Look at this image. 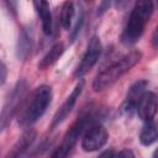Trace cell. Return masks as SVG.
I'll list each match as a JSON object with an SVG mask.
<instances>
[{"label": "cell", "mask_w": 158, "mask_h": 158, "mask_svg": "<svg viewBox=\"0 0 158 158\" xmlns=\"http://www.w3.org/2000/svg\"><path fill=\"white\" fill-rule=\"evenodd\" d=\"M115 158H136V157L132 153V151H130V149H122V151L118 152V154Z\"/></svg>", "instance_id": "ac0fdd59"}, {"label": "cell", "mask_w": 158, "mask_h": 158, "mask_svg": "<svg viewBox=\"0 0 158 158\" xmlns=\"http://www.w3.org/2000/svg\"><path fill=\"white\" fill-rule=\"evenodd\" d=\"M147 85H148V83L146 80H138L128 89L127 96H126V99L122 104V107H121L125 114H127V115L132 114V111L136 109L137 101L143 95V93H146Z\"/></svg>", "instance_id": "30bf717a"}, {"label": "cell", "mask_w": 158, "mask_h": 158, "mask_svg": "<svg viewBox=\"0 0 158 158\" xmlns=\"http://www.w3.org/2000/svg\"><path fill=\"white\" fill-rule=\"evenodd\" d=\"M158 137V132H157V127L154 125L153 121H147L139 133V141L143 146H151L152 143H154L157 141Z\"/></svg>", "instance_id": "9a60e30c"}, {"label": "cell", "mask_w": 158, "mask_h": 158, "mask_svg": "<svg viewBox=\"0 0 158 158\" xmlns=\"http://www.w3.org/2000/svg\"><path fill=\"white\" fill-rule=\"evenodd\" d=\"M51 100H52L51 86H48V85L38 86L33 91L31 100L28 101L27 106L23 109V111L19 118V123L21 126H25V127L33 125L46 112L48 105L51 104Z\"/></svg>", "instance_id": "3957f363"}, {"label": "cell", "mask_w": 158, "mask_h": 158, "mask_svg": "<svg viewBox=\"0 0 158 158\" xmlns=\"http://www.w3.org/2000/svg\"><path fill=\"white\" fill-rule=\"evenodd\" d=\"M26 93H27V83L25 79H21L16 83V85L14 86L12 91L10 93L7 100L2 106V110L0 112V131L5 130L14 118V116L17 114L26 96Z\"/></svg>", "instance_id": "5b68a950"}, {"label": "cell", "mask_w": 158, "mask_h": 158, "mask_svg": "<svg viewBox=\"0 0 158 158\" xmlns=\"http://www.w3.org/2000/svg\"><path fill=\"white\" fill-rule=\"evenodd\" d=\"M94 118L95 115L91 110H85L75 121L74 123L70 126V128L65 132L62 143L58 146V148L53 152L51 158H65L69 152L73 149V147L77 144L78 139L80 136H83V133L85 132V130L94 123Z\"/></svg>", "instance_id": "277c9868"}, {"label": "cell", "mask_w": 158, "mask_h": 158, "mask_svg": "<svg viewBox=\"0 0 158 158\" xmlns=\"http://www.w3.org/2000/svg\"><path fill=\"white\" fill-rule=\"evenodd\" d=\"M33 43V35L31 28H23L17 41V57L20 59H26L31 52Z\"/></svg>", "instance_id": "4fadbf2b"}, {"label": "cell", "mask_w": 158, "mask_h": 158, "mask_svg": "<svg viewBox=\"0 0 158 158\" xmlns=\"http://www.w3.org/2000/svg\"><path fill=\"white\" fill-rule=\"evenodd\" d=\"M64 52V46L62 42H58L56 44H53L51 47V49L44 54V57L40 60L38 63V69H46L49 65H52L53 63L57 62V59H59V57L63 54Z\"/></svg>", "instance_id": "5bb4252c"}, {"label": "cell", "mask_w": 158, "mask_h": 158, "mask_svg": "<svg viewBox=\"0 0 158 158\" xmlns=\"http://www.w3.org/2000/svg\"><path fill=\"white\" fill-rule=\"evenodd\" d=\"M6 77H7V68L2 62H0V86L5 83Z\"/></svg>", "instance_id": "e0dca14e"}, {"label": "cell", "mask_w": 158, "mask_h": 158, "mask_svg": "<svg viewBox=\"0 0 158 158\" xmlns=\"http://www.w3.org/2000/svg\"><path fill=\"white\" fill-rule=\"evenodd\" d=\"M33 6L41 19V25H42V30L43 33L49 36L52 33V14H51V9H49V4L47 1L40 0V1H35Z\"/></svg>", "instance_id": "7c38bea8"}, {"label": "cell", "mask_w": 158, "mask_h": 158, "mask_svg": "<svg viewBox=\"0 0 158 158\" xmlns=\"http://www.w3.org/2000/svg\"><path fill=\"white\" fill-rule=\"evenodd\" d=\"M153 14V2L152 1H138L133 6L127 23L121 35V41L125 44L136 43L144 32L146 25L149 17Z\"/></svg>", "instance_id": "7a4b0ae2"}, {"label": "cell", "mask_w": 158, "mask_h": 158, "mask_svg": "<svg viewBox=\"0 0 158 158\" xmlns=\"http://www.w3.org/2000/svg\"><path fill=\"white\" fill-rule=\"evenodd\" d=\"M35 138H36V131L33 128H28L21 135V137L12 146V148L9 151L5 158H21L27 151V148L33 143Z\"/></svg>", "instance_id": "8fae6325"}, {"label": "cell", "mask_w": 158, "mask_h": 158, "mask_svg": "<svg viewBox=\"0 0 158 158\" xmlns=\"http://www.w3.org/2000/svg\"><path fill=\"white\" fill-rule=\"evenodd\" d=\"M152 158H157V152L153 153V157H152Z\"/></svg>", "instance_id": "44dd1931"}, {"label": "cell", "mask_w": 158, "mask_h": 158, "mask_svg": "<svg viewBox=\"0 0 158 158\" xmlns=\"http://www.w3.org/2000/svg\"><path fill=\"white\" fill-rule=\"evenodd\" d=\"M107 138H109V133L106 128L101 123L94 122L83 133L81 147L85 152H94L101 148L102 146H105Z\"/></svg>", "instance_id": "8992f818"}, {"label": "cell", "mask_w": 158, "mask_h": 158, "mask_svg": "<svg viewBox=\"0 0 158 158\" xmlns=\"http://www.w3.org/2000/svg\"><path fill=\"white\" fill-rule=\"evenodd\" d=\"M100 54H101V42L98 36H94L90 40L88 48L74 72V75L77 78H81L83 75H85L96 64V62L100 58Z\"/></svg>", "instance_id": "52a82bcc"}, {"label": "cell", "mask_w": 158, "mask_h": 158, "mask_svg": "<svg viewBox=\"0 0 158 158\" xmlns=\"http://www.w3.org/2000/svg\"><path fill=\"white\" fill-rule=\"evenodd\" d=\"M153 46L157 47V30L154 31V36H153Z\"/></svg>", "instance_id": "ffe728a7"}, {"label": "cell", "mask_w": 158, "mask_h": 158, "mask_svg": "<svg viewBox=\"0 0 158 158\" xmlns=\"http://www.w3.org/2000/svg\"><path fill=\"white\" fill-rule=\"evenodd\" d=\"M74 14H75V7H74V2L72 1H65L62 5V10H60V23L62 26L68 30L72 25V21L74 19Z\"/></svg>", "instance_id": "2e32d148"}, {"label": "cell", "mask_w": 158, "mask_h": 158, "mask_svg": "<svg viewBox=\"0 0 158 158\" xmlns=\"http://www.w3.org/2000/svg\"><path fill=\"white\" fill-rule=\"evenodd\" d=\"M83 89H84V80H83V79H79V81H78L77 85L74 86V89H73V91L70 93V95L67 98V100L62 104V106L57 110L56 115L53 116L52 125H51L52 128H54L56 126H58L60 122H63V121L67 118V116H68V115L70 114V111L73 110V107H74L77 100L79 99V96H80Z\"/></svg>", "instance_id": "ba28073f"}, {"label": "cell", "mask_w": 158, "mask_h": 158, "mask_svg": "<svg viewBox=\"0 0 158 158\" xmlns=\"http://www.w3.org/2000/svg\"><path fill=\"white\" fill-rule=\"evenodd\" d=\"M141 52L139 51H131L125 56L120 57L115 62L110 63L107 67L101 69L93 81V88L95 91H101L111 86L116 83L125 73H127L133 65H136L141 60Z\"/></svg>", "instance_id": "6da1fadb"}, {"label": "cell", "mask_w": 158, "mask_h": 158, "mask_svg": "<svg viewBox=\"0 0 158 158\" xmlns=\"http://www.w3.org/2000/svg\"><path fill=\"white\" fill-rule=\"evenodd\" d=\"M115 157L116 156H115V151L114 149H106V151L101 152L98 158H115Z\"/></svg>", "instance_id": "d6986e66"}, {"label": "cell", "mask_w": 158, "mask_h": 158, "mask_svg": "<svg viewBox=\"0 0 158 158\" xmlns=\"http://www.w3.org/2000/svg\"><path fill=\"white\" fill-rule=\"evenodd\" d=\"M137 115L143 121H152L157 112V98L152 91H146L139 98L136 105Z\"/></svg>", "instance_id": "9c48e42d"}]
</instances>
